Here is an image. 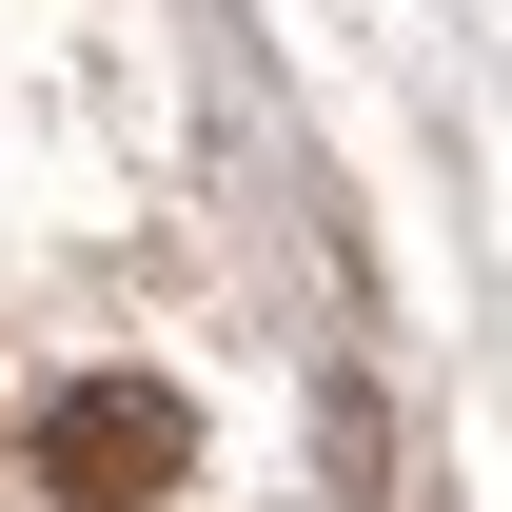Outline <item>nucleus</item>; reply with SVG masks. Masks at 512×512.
<instances>
[{
  "label": "nucleus",
  "instance_id": "f257e3e1",
  "mask_svg": "<svg viewBox=\"0 0 512 512\" xmlns=\"http://www.w3.org/2000/svg\"><path fill=\"white\" fill-rule=\"evenodd\" d=\"M178 453H197V414L158 375H79L60 414H40V493H60V512H158Z\"/></svg>",
  "mask_w": 512,
  "mask_h": 512
}]
</instances>
